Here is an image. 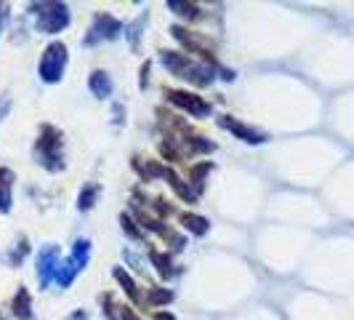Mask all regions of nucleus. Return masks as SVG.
Listing matches in <instances>:
<instances>
[{
    "label": "nucleus",
    "instance_id": "nucleus-1",
    "mask_svg": "<svg viewBox=\"0 0 354 320\" xmlns=\"http://www.w3.org/2000/svg\"><path fill=\"white\" fill-rule=\"evenodd\" d=\"M162 64L168 67V70L178 75V78H184V80H192L197 86H208L213 80V75L208 67H200L195 64L187 53H178V51H165L162 53Z\"/></svg>",
    "mask_w": 354,
    "mask_h": 320
},
{
    "label": "nucleus",
    "instance_id": "nucleus-2",
    "mask_svg": "<svg viewBox=\"0 0 354 320\" xmlns=\"http://www.w3.org/2000/svg\"><path fill=\"white\" fill-rule=\"evenodd\" d=\"M37 155H40V163L48 168V171H59L64 168V160H62V134L46 125L40 131V139H37Z\"/></svg>",
    "mask_w": 354,
    "mask_h": 320
},
{
    "label": "nucleus",
    "instance_id": "nucleus-3",
    "mask_svg": "<svg viewBox=\"0 0 354 320\" xmlns=\"http://www.w3.org/2000/svg\"><path fill=\"white\" fill-rule=\"evenodd\" d=\"M64 67H67V46H64V43H51V46H46L43 59H40V78H43L46 83H56V80H62Z\"/></svg>",
    "mask_w": 354,
    "mask_h": 320
},
{
    "label": "nucleus",
    "instance_id": "nucleus-4",
    "mask_svg": "<svg viewBox=\"0 0 354 320\" xmlns=\"http://www.w3.org/2000/svg\"><path fill=\"white\" fill-rule=\"evenodd\" d=\"M37 14V30L43 33H59L70 24V11L64 3H40L35 6Z\"/></svg>",
    "mask_w": 354,
    "mask_h": 320
},
{
    "label": "nucleus",
    "instance_id": "nucleus-5",
    "mask_svg": "<svg viewBox=\"0 0 354 320\" xmlns=\"http://www.w3.org/2000/svg\"><path fill=\"white\" fill-rule=\"evenodd\" d=\"M88 254H91V243L88 240H77L75 243V251H72V256L67 259V265L59 269V275H56V281H59V285H70L72 281H75V275L86 267V262H88Z\"/></svg>",
    "mask_w": 354,
    "mask_h": 320
},
{
    "label": "nucleus",
    "instance_id": "nucleus-6",
    "mask_svg": "<svg viewBox=\"0 0 354 320\" xmlns=\"http://www.w3.org/2000/svg\"><path fill=\"white\" fill-rule=\"evenodd\" d=\"M59 275V249L56 246H46L37 256V281L40 288H48L53 278Z\"/></svg>",
    "mask_w": 354,
    "mask_h": 320
},
{
    "label": "nucleus",
    "instance_id": "nucleus-7",
    "mask_svg": "<svg viewBox=\"0 0 354 320\" xmlns=\"http://www.w3.org/2000/svg\"><path fill=\"white\" fill-rule=\"evenodd\" d=\"M165 96L174 102L176 107H181V109H189L192 115H208L211 112V105L205 102V99H200V96H195V94H187V91H165Z\"/></svg>",
    "mask_w": 354,
    "mask_h": 320
},
{
    "label": "nucleus",
    "instance_id": "nucleus-8",
    "mask_svg": "<svg viewBox=\"0 0 354 320\" xmlns=\"http://www.w3.org/2000/svg\"><path fill=\"white\" fill-rule=\"evenodd\" d=\"M123 27H120V21L115 17H109V14H99L96 21H93V27H91L88 37H86V46H93L96 40H102V37H118Z\"/></svg>",
    "mask_w": 354,
    "mask_h": 320
},
{
    "label": "nucleus",
    "instance_id": "nucleus-9",
    "mask_svg": "<svg viewBox=\"0 0 354 320\" xmlns=\"http://www.w3.org/2000/svg\"><path fill=\"white\" fill-rule=\"evenodd\" d=\"M218 123L224 125L227 131H232L237 139H243V142L248 144H261L266 142V136L261 134V131H256V128H250V125L240 123V121H234V118H230V115H224V118H218Z\"/></svg>",
    "mask_w": 354,
    "mask_h": 320
},
{
    "label": "nucleus",
    "instance_id": "nucleus-10",
    "mask_svg": "<svg viewBox=\"0 0 354 320\" xmlns=\"http://www.w3.org/2000/svg\"><path fill=\"white\" fill-rule=\"evenodd\" d=\"M11 187H14V174L8 168H0V211L11 208Z\"/></svg>",
    "mask_w": 354,
    "mask_h": 320
},
{
    "label": "nucleus",
    "instance_id": "nucleus-11",
    "mask_svg": "<svg viewBox=\"0 0 354 320\" xmlns=\"http://www.w3.org/2000/svg\"><path fill=\"white\" fill-rule=\"evenodd\" d=\"M88 86H91V91H93L96 96H102V99L112 94V80H109V78H106V72H102V70H96L93 75H91Z\"/></svg>",
    "mask_w": 354,
    "mask_h": 320
},
{
    "label": "nucleus",
    "instance_id": "nucleus-12",
    "mask_svg": "<svg viewBox=\"0 0 354 320\" xmlns=\"http://www.w3.org/2000/svg\"><path fill=\"white\" fill-rule=\"evenodd\" d=\"M14 315L19 320H30V294H27V288H19L17 299H14Z\"/></svg>",
    "mask_w": 354,
    "mask_h": 320
},
{
    "label": "nucleus",
    "instance_id": "nucleus-13",
    "mask_svg": "<svg viewBox=\"0 0 354 320\" xmlns=\"http://www.w3.org/2000/svg\"><path fill=\"white\" fill-rule=\"evenodd\" d=\"M115 281H118V283H120L125 288V291H128V296H131L133 302H142V296H139V288H136L133 278H131V275H128L125 269H120V267L115 269Z\"/></svg>",
    "mask_w": 354,
    "mask_h": 320
},
{
    "label": "nucleus",
    "instance_id": "nucleus-14",
    "mask_svg": "<svg viewBox=\"0 0 354 320\" xmlns=\"http://www.w3.org/2000/svg\"><path fill=\"white\" fill-rule=\"evenodd\" d=\"M181 224L189 232H195V235H205L208 232V222L203 216H195V213H184L181 216Z\"/></svg>",
    "mask_w": 354,
    "mask_h": 320
},
{
    "label": "nucleus",
    "instance_id": "nucleus-15",
    "mask_svg": "<svg viewBox=\"0 0 354 320\" xmlns=\"http://www.w3.org/2000/svg\"><path fill=\"white\" fill-rule=\"evenodd\" d=\"M149 256H152V262H155V267H158V272L162 275V278H171L174 275V267H171V259L168 256H162L160 251H149Z\"/></svg>",
    "mask_w": 354,
    "mask_h": 320
},
{
    "label": "nucleus",
    "instance_id": "nucleus-16",
    "mask_svg": "<svg viewBox=\"0 0 354 320\" xmlns=\"http://www.w3.org/2000/svg\"><path fill=\"white\" fill-rule=\"evenodd\" d=\"M168 8H176V14H181V17H189V19H195L197 14H200L195 3H184V0H168Z\"/></svg>",
    "mask_w": 354,
    "mask_h": 320
},
{
    "label": "nucleus",
    "instance_id": "nucleus-17",
    "mask_svg": "<svg viewBox=\"0 0 354 320\" xmlns=\"http://www.w3.org/2000/svg\"><path fill=\"white\" fill-rule=\"evenodd\" d=\"M96 195H99V187H96V184H88V187L80 193V203H77V206H80V211H88L91 206L96 203Z\"/></svg>",
    "mask_w": 354,
    "mask_h": 320
},
{
    "label": "nucleus",
    "instance_id": "nucleus-18",
    "mask_svg": "<svg viewBox=\"0 0 354 320\" xmlns=\"http://www.w3.org/2000/svg\"><path fill=\"white\" fill-rule=\"evenodd\" d=\"M147 299H149V304H168L174 299V294H171L168 288H152Z\"/></svg>",
    "mask_w": 354,
    "mask_h": 320
},
{
    "label": "nucleus",
    "instance_id": "nucleus-19",
    "mask_svg": "<svg viewBox=\"0 0 354 320\" xmlns=\"http://www.w3.org/2000/svg\"><path fill=\"white\" fill-rule=\"evenodd\" d=\"M120 224H123V230L128 232V235H131V238H136V240H139V238H142V232L136 230V224H133V219H131V216H120Z\"/></svg>",
    "mask_w": 354,
    "mask_h": 320
},
{
    "label": "nucleus",
    "instance_id": "nucleus-20",
    "mask_svg": "<svg viewBox=\"0 0 354 320\" xmlns=\"http://www.w3.org/2000/svg\"><path fill=\"white\" fill-rule=\"evenodd\" d=\"M8 107H11V99H8V96H0V121L6 118V112H8Z\"/></svg>",
    "mask_w": 354,
    "mask_h": 320
},
{
    "label": "nucleus",
    "instance_id": "nucleus-21",
    "mask_svg": "<svg viewBox=\"0 0 354 320\" xmlns=\"http://www.w3.org/2000/svg\"><path fill=\"white\" fill-rule=\"evenodd\" d=\"M6 19H8V6H6V3H0V33H3V24H6Z\"/></svg>",
    "mask_w": 354,
    "mask_h": 320
},
{
    "label": "nucleus",
    "instance_id": "nucleus-22",
    "mask_svg": "<svg viewBox=\"0 0 354 320\" xmlns=\"http://www.w3.org/2000/svg\"><path fill=\"white\" fill-rule=\"evenodd\" d=\"M123 320H139V318L133 315V310H128V307H125V310H123Z\"/></svg>",
    "mask_w": 354,
    "mask_h": 320
},
{
    "label": "nucleus",
    "instance_id": "nucleus-23",
    "mask_svg": "<svg viewBox=\"0 0 354 320\" xmlns=\"http://www.w3.org/2000/svg\"><path fill=\"white\" fill-rule=\"evenodd\" d=\"M155 320H176V318H174L171 312H158V315H155Z\"/></svg>",
    "mask_w": 354,
    "mask_h": 320
}]
</instances>
